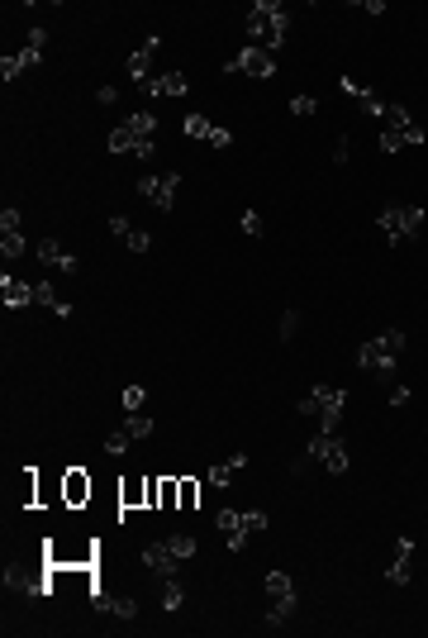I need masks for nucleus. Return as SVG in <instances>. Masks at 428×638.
<instances>
[{
    "mask_svg": "<svg viewBox=\"0 0 428 638\" xmlns=\"http://www.w3.org/2000/svg\"><path fill=\"white\" fill-rule=\"evenodd\" d=\"M248 39L253 48H267V53H281V43H286V29H291V10L281 5V0H257L253 10H248Z\"/></svg>",
    "mask_w": 428,
    "mask_h": 638,
    "instance_id": "1",
    "label": "nucleus"
},
{
    "mask_svg": "<svg viewBox=\"0 0 428 638\" xmlns=\"http://www.w3.org/2000/svg\"><path fill=\"white\" fill-rule=\"evenodd\" d=\"M400 353H405V329H390V334H381V339H367L362 348H357V367H362V372H371V377L381 381V386H390Z\"/></svg>",
    "mask_w": 428,
    "mask_h": 638,
    "instance_id": "2",
    "label": "nucleus"
},
{
    "mask_svg": "<svg viewBox=\"0 0 428 638\" xmlns=\"http://www.w3.org/2000/svg\"><path fill=\"white\" fill-rule=\"evenodd\" d=\"M376 224L390 234V243H409V239H419L428 229V215L419 210V205H386L381 215H376Z\"/></svg>",
    "mask_w": 428,
    "mask_h": 638,
    "instance_id": "3",
    "label": "nucleus"
},
{
    "mask_svg": "<svg viewBox=\"0 0 428 638\" xmlns=\"http://www.w3.org/2000/svg\"><path fill=\"white\" fill-rule=\"evenodd\" d=\"M267 600H272V610H267L262 624H267V629H281V624L295 615V605H300V600H295V581L286 577V572H272V577H267Z\"/></svg>",
    "mask_w": 428,
    "mask_h": 638,
    "instance_id": "4",
    "label": "nucleus"
},
{
    "mask_svg": "<svg viewBox=\"0 0 428 638\" xmlns=\"http://www.w3.org/2000/svg\"><path fill=\"white\" fill-rule=\"evenodd\" d=\"M43 48H48V29H29L24 53H5V58H0V77L15 81V77H24V72H34L43 62Z\"/></svg>",
    "mask_w": 428,
    "mask_h": 638,
    "instance_id": "5",
    "label": "nucleus"
},
{
    "mask_svg": "<svg viewBox=\"0 0 428 638\" xmlns=\"http://www.w3.org/2000/svg\"><path fill=\"white\" fill-rule=\"evenodd\" d=\"M310 458L324 462L329 477H343V472L352 467V453H348V443L338 439V434H319V439H310Z\"/></svg>",
    "mask_w": 428,
    "mask_h": 638,
    "instance_id": "6",
    "label": "nucleus"
},
{
    "mask_svg": "<svg viewBox=\"0 0 428 638\" xmlns=\"http://www.w3.org/2000/svg\"><path fill=\"white\" fill-rule=\"evenodd\" d=\"M176 191H181V172H162V177H138V196L153 200L157 210L167 215L176 205Z\"/></svg>",
    "mask_w": 428,
    "mask_h": 638,
    "instance_id": "7",
    "label": "nucleus"
},
{
    "mask_svg": "<svg viewBox=\"0 0 428 638\" xmlns=\"http://www.w3.org/2000/svg\"><path fill=\"white\" fill-rule=\"evenodd\" d=\"M310 396L319 400V429H324V434H338V419L348 410V396H343L338 386H314Z\"/></svg>",
    "mask_w": 428,
    "mask_h": 638,
    "instance_id": "8",
    "label": "nucleus"
},
{
    "mask_svg": "<svg viewBox=\"0 0 428 638\" xmlns=\"http://www.w3.org/2000/svg\"><path fill=\"white\" fill-rule=\"evenodd\" d=\"M224 72H248V77H262V81H267V77H276V53H267V48H253V43H248V48H243V53H238Z\"/></svg>",
    "mask_w": 428,
    "mask_h": 638,
    "instance_id": "9",
    "label": "nucleus"
},
{
    "mask_svg": "<svg viewBox=\"0 0 428 638\" xmlns=\"http://www.w3.org/2000/svg\"><path fill=\"white\" fill-rule=\"evenodd\" d=\"M214 524H219V534H224V543H229L234 553H243L248 539H253V529H248V515H243V510H219Z\"/></svg>",
    "mask_w": 428,
    "mask_h": 638,
    "instance_id": "10",
    "label": "nucleus"
},
{
    "mask_svg": "<svg viewBox=\"0 0 428 638\" xmlns=\"http://www.w3.org/2000/svg\"><path fill=\"white\" fill-rule=\"evenodd\" d=\"M34 253H39L43 267H53V272H62V277H77V272H81V258H77V253H67L58 239H43Z\"/></svg>",
    "mask_w": 428,
    "mask_h": 638,
    "instance_id": "11",
    "label": "nucleus"
},
{
    "mask_svg": "<svg viewBox=\"0 0 428 638\" xmlns=\"http://www.w3.org/2000/svg\"><path fill=\"white\" fill-rule=\"evenodd\" d=\"M409 577H414V539L400 534V539H395V562L386 567V581L390 586H405Z\"/></svg>",
    "mask_w": 428,
    "mask_h": 638,
    "instance_id": "12",
    "label": "nucleus"
},
{
    "mask_svg": "<svg viewBox=\"0 0 428 638\" xmlns=\"http://www.w3.org/2000/svg\"><path fill=\"white\" fill-rule=\"evenodd\" d=\"M86 500H91V477H86L81 467H67V472H62V505L81 510Z\"/></svg>",
    "mask_w": 428,
    "mask_h": 638,
    "instance_id": "13",
    "label": "nucleus"
},
{
    "mask_svg": "<svg viewBox=\"0 0 428 638\" xmlns=\"http://www.w3.org/2000/svg\"><path fill=\"white\" fill-rule=\"evenodd\" d=\"M143 567H148V572H157V577L167 581V577H176L181 558H176V553L167 548V543H148V548H143Z\"/></svg>",
    "mask_w": 428,
    "mask_h": 638,
    "instance_id": "14",
    "label": "nucleus"
},
{
    "mask_svg": "<svg viewBox=\"0 0 428 638\" xmlns=\"http://www.w3.org/2000/svg\"><path fill=\"white\" fill-rule=\"evenodd\" d=\"M110 153H134V158H143V162H153V158H157L153 139H134L124 124H119L115 134H110Z\"/></svg>",
    "mask_w": 428,
    "mask_h": 638,
    "instance_id": "15",
    "label": "nucleus"
},
{
    "mask_svg": "<svg viewBox=\"0 0 428 638\" xmlns=\"http://www.w3.org/2000/svg\"><path fill=\"white\" fill-rule=\"evenodd\" d=\"M0 300H5L10 310L39 305V300H34V286H29V281H20V277H0Z\"/></svg>",
    "mask_w": 428,
    "mask_h": 638,
    "instance_id": "16",
    "label": "nucleus"
},
{
    "mask_svg": "<svg viewBox=\"0 0 428 638\" xmlns=\"http://www.w3.org/2000/svg\"><path fill=\"white\" fill-rule=\"evenodd\" d=\"M91 610H96V615H115V619H138V600H129V596H105V591H100V596L91 600Z\"/></svg>",
    "mask_w": 428,
    "mask_h": 638,
    "instance_id": "17",
    "label": "nucleus"
},
{
    "mask_svg": "<svg viewBox=\"0 0 428 638\" xmlns=\"http://www.w3.org/2000/svg\"><path fill=\"white\" fill-rule=\"evenodd\" d=\"M157 48H162V34H148V39H143V48L129 58V77H134V81H148V62H153Z\"/></svg>",
    "mask_w": 428,
    "mask_h": 638,
    "instance_id": "18",
    "label": "nucleus"
},
{
    "mask_svg": "<svg viewBox=\"0 0 428 638\" xmlns=\"http://www.w3.org/2000/svg\"><path fill=\"white\" fill-rule=\"evenodd\" d=\"M124 129H129L134 139H153V134L162 129V124H157V115H153V110H134V115H124Z\"/></svg>",
    "mask_w": 428,
    "mask_h": 638,
    "instance_id": "19",
    "label": "nucleus"
},
{
    "mask_svg": "<svg viewBox=\"0 0 428 638\" xmlns=\"http://www.w3.org/2000/svg\"><path fill=\"white\" fill-rule=\"evenodd\" d=\"M34 300H39V305H48V310H53L58 319H67V315H72V300H62L58 291L48 286V281H39V286H34Z\"/></svg>",
    "mask_w": 428,
    "mask_h": 638,
    "instance_id": "20",
    "label": "nucleus"
},
{
    "mask_svg": "<svg viewBox=\"0 0 428 638\" xmlns=\"http://www.w3.org/2000/svg\"><path fill=\"white\" fill-rule=\"evenodd\" d=\"M243 467H248V458H243V453H234V458H224V462H214V467H210V481H214V486H229Z\"/></svg>",
    "mask_w": 428,
    "mask_h": 638,
    "instance_id": "21",
    "label": "nucleus"
},
{
    "mask_svg": "<svg viewBox=\"0 0 428 638\" xmlns=\"http://www.w3.org/2000/svg\"><path fill=\"white\" fill-rule=\"evenodd\" d=\"M119 505H124V510H138V505H148V481H124V486H119Z\"/></svg>",
    "mask_w": 428,
    "mask_h": 638,
    "instance_id": "22",
    "label": "nucleus"
},
{
    "mask_svg": "<svg viewBox=\"0 0 428 638\" xmlns=\"http://www.w3.org/2000/svg\"><path fill=\"white\" fill-rule=\"evenodd\" d=\"M181 129H186V139H195V143H210L219 124H210L205 115H186V124H181Z\"/></svg>",
    "mask_w": 428,
    "mask_h": 638,
    "instance_id": "23",
    "label": "nucleus"
},
{
    "mask_svg": "<svg viewBox=\"0 0 428 638\" xmlns=\"http://www.w3.org/2000/svg\"><path fill=\"white\" fill-rule=\"evenodd\" d=\"M124 429H129V439H153V434H157L153 415H129V419H124Z\"/></svg>",
    "mask_w": 428,
    "mask_h": 638,
    "instance_id": "24",
    "label": "nucleus"
},
{
    "mask_svg": "<svg viewBox=\"0 0 428 638\" xmlns=\"http://www.w3.org/2000/svg\"><path fill=\"white\" fill-rule=\"evenodd\" d=\"M157 96H186V72H167V77H157Z\"/></svg>",
    "mask_w": 428,
    "mask_h": 638,
    "instance_id": "25",
    "label": "nucleus"
},
{
    "mask_svg": "<svg viewBox=\"0 0 428 638\" xmlns=\"http://www.w3.org/2000/svg\"><path fill=\"white\" fill-rule=\"evenodd\" d=\"M186 605V591H181V581L167 577V586H162V610H181Z\"/></svg>",
    "mask_w": 428,
    "mask_h": 638,
    "instance_id": "26",
    "label": "nucleus"
},
{
    "mask_svg": "<svg viewBox=\"0 0 428 638\" xmlns=\"http://www.w3.org/2000/svg\"><path fill=\"white\" fill-rule=\"evenodd\" d=\"M238 229H243L248 239H257V234H267V220H262L257 210H243V215H238Z\"/></svg>",
    "mask_w": 428,
    "mask_h": 638,
    "instance_id": "27",
    "label": "nucleus"
},
{
    "mask_svg": "<svg viewBox=\"0 0 428 638\" xmlns=\"http://www.w3.org/2000/svg\"><path fill=\"white\" fill-rule=\"evenodd\" d=\"M167 548H172L181 562H186V558H195V548H200V543H195L191 534H172V539H167Z\"/></svg>",
    "mask_w": 428,
    "mask_h": 638,
    "instance_id": "28",
    "label": "nucleus"
},
{
    "mask_svg": "<svg viewBox=\"0 0 428 638\" xmlns=\"http://www.w3.org/2000/svg\"><path fill=\"white\" fill-rule=\"evenodd\" d=\"M143 405H148V391H143V386H124V410H129V415H143Z\"/></svg>",
    "mask_w": 428,
    "mask_h": 638,
    "instance_id": "29",
    "label": "nucleus"
},
{
    "mask_svg": "<svg viewBox=\"0 0 428 638\" xmlns=\"http://www.w3.org/2000/svg\"><path fill=\"white\" fill-rule=\"evenodd\" d=\"M400 148H409L405 129H381V153H400Z\"/></svg>",
    "mask_w": 428,
    "mask_h": 638,
    "instance_id": "30",
    "label": "nucleus"
},
{
    "mask_svg": "<svg viewBox=\"0 0 428 638\" xmlns=\"http://www.w3.org/2000/svg\"><path fill=\"white\" fill-rule=\"evenodd\" d=\"M181 481V510H195L200 505V481H191V477H176Z\"/></svg>",
    "mask_w": 428,
    "mask_h": 638,
    "instance_id": "31",
    "label": "nucleus"
},
{
    "mask_svg": "<svg viewBox=\"0 0 428 638\" xmlns=\"http://www.w3.org/2000/svg\"><path fill=\"white\" fill-rule=\"evenodd\" d=\"M129 429H119V434H110V439H105V453H110V458H124V453H129Z\"/></svg>",
    "mask_w": 428,
    "mask_h": 638,
    "instance_id": "32",
    "label": "nucleus"
},
{
    "mask_svg": "<svg viewBox=\"0 0 428 638\" xmlns=\"http://www.w3.org/2000/svg\"><path fill=\"white\" fill-rule=\"evenodd\" d=\"M20 224H24V215L15 210V205H5V210H0V234H20Z\"/></svg>",
    "mask_w": 428,
    "mask_h": 638,
    "instance_id": "33",
    "label": "nucleus"
},
{
    "mask_svg": "<svg viewBox=\"0 0 428 638\" xmlns=\"http://www.w3.org/2000/svg\"><path fill=\"white\" fill-rule=\"evenodd\" d=\"M0 253H5V258H20L24 253V234H0Z\"/></svg>",
    "mask_w": 428,
    "mask_h": 638,
    "instance_id": "34",
    "label": "nucleus"
},
{
    "mask_svg": "<svg viewBox=\"0 0 428 638\" xmlns=\"http://www.w3.org/2000/svg\"><path fill=\"white\" fill-rule=\"evenodd\" d=\"M124 248H129V253H148V248H153V234H143V229H134V234L124 239Z\"/></svg>",
    "mask_w": 428,
    "mask_h": 638,
    "instance_id": "35",
    "label": "nucleus"
},
{
    "mask_svg": "<svg viewBox=\"0 0 428 638\" xmlns=\"http://www.w3.org/2000/svg\"><path fill=\"white\" fill-rule=\"evenodd\" d=\"M295 329H300V310H286V315H281V343H291Z\"/></svg>",
    "mask_w": 428,
    "mask_h": 638,
    "instance_id": "36",
    "label": "nucleus"
},
{
    "mask_svg": "<svg viewBox=\"0 0 428 638\" xmlns=\"http://www.w3.org/2000/svg\"><path fill=\"white\" fill-rule=\"evenodd\" d=\"M338 86H343V91H348L352 100H371V96H376L371 86H362V81H352V77H343V81H338Z\"/></svg>",
    "mask_w": 428,
    "mask_h": 638,
    "instance_id": "37",
    "label": "nucleus"
},
{
    "mask_svg": "<svg viewBox=\"0 0 428 638\" xmlns=\"http://www.w3.org/2000/svg\"><path fill=\"white\" fill-rule=\"evenodd\" d=\"M314 110H319V100H314V96H295L291 100V115H314Z\"/></svg>",
    "mask_w": 428,
    "mask_h": 638,
    "instance_id": "38",
    "label": "nucleus"
},
{
    "mask_svg": "<svg viewBox=\"0 0 428 638\" xmlns=\"http://www.w3.org/2000/svg\"><path fill=\"white\" fill-rule=\"evenodd\" d=\"M162 505V477H148V510Z\"/></svg>",
    "mask_w": 428,
    "mask_h": 638,
    "instance_id": "39",
    "label": "nucleus"
},
{
    "mask_svg": "<svg viewBox=\"0 0 428 638\" xmlns=\"http://www.w3.org/2000/svg\"><path fill=\"white\" fill-rule=\"evenodd\" d=\"M243 515H248V529H253V534H262V529H267V524H272V519L262 515V510H243Z\"/></svg>",
    "mask_w": 428,
    "mask_h": 638,
    "instance_id": "40",
    "label": "nucleus"
},
{
    "mask_svg": "<svg viewBox=\"0 0 428 638\" xmlns=\"http://www.w3.org/2000/svg\"><path fill=\"white\" fill-rule=\"evenodd\" d=\"M348 158H352V139L343 134V139L333 143V162H348Z\"/></svg>",
    "mask_w": 428,
    "mask_h": 638,
    "instance_id": "41",
    "label": "nucleus"
},
{
    "mask_svg": "<svg viewBox=\"0 0 428 638\" xmlns=\"http://www.w3.org/2000/svg\"><path fill=\"white\" fill-rule=\"evenodd\" d=\"M110 234H119V239H129V234H134V224L124 220V215H115V220H110Z\"/></svg>",
    "mask_w": 428,
    "mask_h": 638,
    "instance_id": "42",
    "label": "nucleus"
},
{
    "mask_svg": "<svg viewBox=\"0 0 428 638\" xmlns=\"http://www.w3.org/2000/svg\"><path fill=\"white\" fill-rule=\"evenodd\" d=\"M229 143H234V134H229V129H214V139H210V148H229Z\"/></svg>",
    "mask_w": 428,
    "mask_h": 638,
    "instance_id": "43",
    "label": "nucleus"
},
{
    "mask_svg": "<svg viewBox=\"0 0 428 638\" xmlns=\"http://www.w3.org/2000/svg\"><path fill=\"white\" fill-rule=\"evenodd\" d=\"M96 96H100V105H115V100H119V86H100Z\"/></svg>",
    "mask_w": 428,
    "mask_h": 638,
    "instance_id": "44",
    "label": "nucleus"
},
{
    "mask_svg": "<svg viewBox=\"0 0 428 638\" xmlns=\"http://www.w3.org/2000/svg\"><path fill=\"white\" fill-rule=\"evenodd\" d=\"M409 396H414L409 386H395V391H390V405H409Z\"/></svg>",
    "mask_w": 428,
    "mask_h": 638,
    "instance_id": "45",
    "label": "nucleus"
},
{
    "mask_svg": "<svg viewBox=\"0 0 428 638\" xmlns=\"http://www.w3.org/2000/svg\"><path fill=\"white\" fill-rule=\"evenodd\" d=\"M295 410H300V415H319V400H314V396H305L300 405H295Z\"/></svg>",
    "mask_w": 428,
    "mask_h": 638,
    "instance_id": "46",
    "label": "nucleus"
},
{
    "mask_svg": "<svg viewBox=\"0 0 428 638\" xmlns=\"http://www.w3.org/2000/svg\"><path fill=\"white\" fill-rule=\"evenodd\" d=\"M424 234H428V229H424Z\"/></svg>",
    "mask_w": 428,
    "mask_h": 638,
    "instance_id": "47",
    "label": "nucleus"
}]
</instances>
